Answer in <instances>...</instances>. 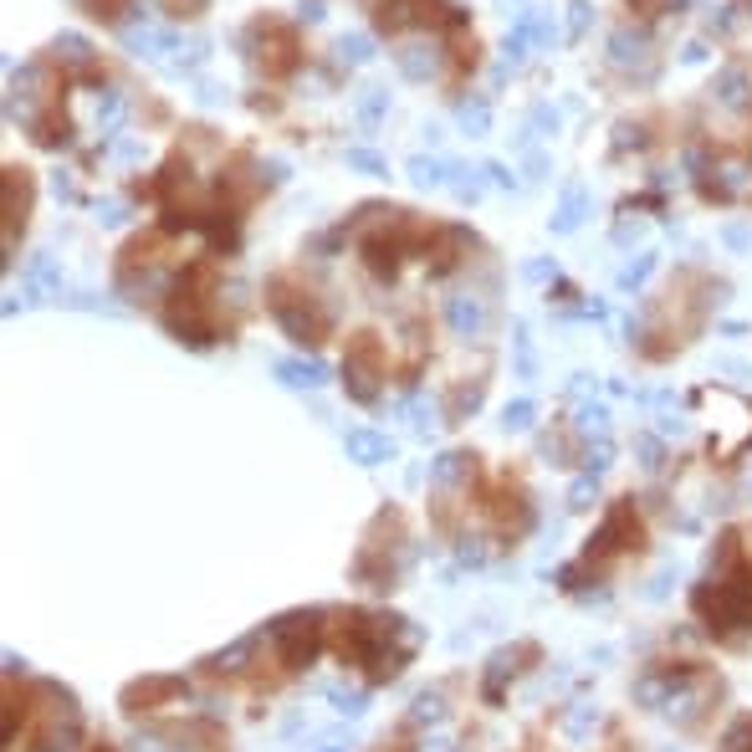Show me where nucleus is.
I'll return each instance as SVG.
<instances>
[{
	"label": "nucleus",
	"instance_id": "f257e3e1",
	"mask_svg": "<svg viewBox=\"0 0 752 752\" xmlns=\"http://www.w3.org/2000/svg\"><path fill=\"white\" fill-rule=\"evenodd\" d=\"M696 609L722 630H747L752 625V573H737V579H717V589L706 584L696 594Z\"/></svg>",
	"mask_w": 752,
	"mask_h": 752
},
{
	"label": "nucleus",
	"instance_id": "f03ea898",
	"mask_svg": "<svg viewBox=\"0 0 752 752\" xmlns=\"http://www.w3.org/2000/svg\"><path fill=\"white\" fill-rule=\"evenodd\" d=\"M379 379H384V359H379V343H374V333H353V343H348V359H343V384H348V400L374 405V400H379Z\"/></svg>",
	"mask_w": 752,
	"mask_h": 752
},
{
	"label": "nucleus",
	"instance_id": "7ed1b4c3",
	"mask_svg": "<svg viewBox=\"0 0 752 752\" xmlns=\"http://www.w3.org/2000/svg\"><path fill=\"white\" fill-rule=\"evenodd\" d=\"M318 635H323V625H318V609L282 614L277 625H272V640H277V650H282V666H287V671L313 666V655H318Z\"/></svg>",
	"mask_w": 752,
	"mask_h": 752
},
{
	"label": "nucleus",
	"instance_id": "20e7f679",
	"mask_svg": "<svg viewBox=\"0 0 752 752\" xmlns=\"http://www.w3.org/2000/svg\"><path fill=\"white\" fill-rule=\"evenodd\" d=\"M267 307H272V318L282 323V333L292 338V343H318L323 338V328H328V318L323 313H307V297L302 302H292V292L282 287V282H272L267 287Z\"/></svg>",
	"mask_w": 752,
	"mask_h": 752
},
{
	"label": "nucleus",
	"instance_id": "39448f33",
	"mask_svg": "<svg viewBox=\"0 0 752 752\" xmlns=\"http://www.w3.org/2000/svg\"><path fill=\"white\" fill-rule=\"evenodd\" d=\"M394 57V67H400L410 82H430L435 72H440V47L430 36H410V41H400V47L389 52Z\"/></svg>",
	"mask_w": 752,
	"mask_h": 752
},
{
	"label": "nucleus",
	"instance_id": "423d86ee",
	"mask_svg": "<svg viewBox=\"0 0 752 752\" xmlns=\"http://www.w3.org/2000/svg\"><path fill=\"white\" fill-rule=\"evenodd\" d=\"M522 660H538V645H512V650H497L492 660H486L481 696H486V701H502V691H507V676H517V671H522Z\"/></svg>",
	"mask_w": 752,
	"mask_h": 752
},
{
	"label": "nucleus",
	"instance_id": "0eeeda50",
	"mask_svg": "<svg viewBox=\"0 0 752 752\" xmlns=\"http://www.w3.org/2000/svg\"><path fill=\"white\" fill-rule=\"evenodd\" d=\"M123 47L134 57H164V52H180V36L164 26H123Z\"/></svg>",
	"mask_w": 752,
	"mask_h": 752
},
{
	"label": "nucleus",
	"instance_id": "6e6552de",
	"mask_svg": "<svg viewBox=\"0 0 752 752\" xmlns=\"http://www.w3.org/2000/svg\"><path fill=\"white\" fill-rule=\"evenodd\" d=\"M609 62L614 67H650V36L635 26H619L609 36Z\"/></svg>",
	"mask_w": 752,
	"mask_h": 752
},
{
	"label": "nucleus",
	"instance_id": "1a4fd4ad",
	"mask_svg": "<svg viewBox=\"0 0 752 752\" xmlns=\"http://www.w3.org/2000/svg\"><path fill=\"white\" fill-rule=\"evenodd\" d=\"M348 456L359 461V466H379V461H389L394 456V440L389 435H379V430H369V425H359V430H348Z\"/></svg>",
	"mask_w": 752,
	"mask_h": 752
},
{
	"label": "nucleus",
	"instance_id": "9d476101",
	"mask_svg": "<svg viewBox=\"0 0 752 752\" xmlns=\"http://www.w3.org/2000/svg\"><path fill=\"white\" fill-rule=\"evenodd\" d=\"M446 323H451V333H461V338L481 333V328H486V302L471 297V292L451 297V302H446Z\"/></svg>",
	"mask_w": 752,
	"mask_h": 752
},
{
	"label": "nucleus",
	"instance_id": "9b49d317",
	"mask_svg": "<svg viewBox=\"0 0 752 752\" xmlns=\"http://www.w3.org/2000/svg\"><path fill=\"white\" fill-rule=\"evenodd\" d=\"M190 686L180 681V676H154V681H134V686H128L123 691V706H128V712H144V706L139 701H169V696H185Z\"/></svg>",
	"mask_w": 752,
	"mask_h": 752
},
{
	"label": "nucleus",
	"instance_id": "f8f14e48",
	"mask_svg": "<svg viewBox=\"0 0 752 752\" xmlns=\"http://www.w3.org/2000/svg\"><path fill=\"white\" fill-rule=\"evenodd\" d=\"M712 98H717L722 108H732V113H747V108H752V82H747V72H737V67L717 72Z\"/></svg>",
	"mask_w": 752,
	"mask_h": 752
},
{
	"label": "nucleus",
	"instance_id": "ddd939ff",
	"mask_svg": "<svg viewBox=\"0 0 752 752\" xmlns=\"http://www.w3.org/2000/svg\"><path fill=\"white\" fill-rule=\"evenodd\" d=\"M277 379L287 389H318V384H328V364L323 359H277Z\"/></svg>",
	"mask_w": 752,
	"mask_h": 752
},
{
	"label": "nucleus",
	"instance_id": "4468645a",
	"mask_svg": "<svg viewBox=\"0 0 752 752\" xmlns=\"http://www.w3.org/2000/svg\"><path fill=\"white\" fill-rule=\"evenodd\" d=\"M584 215H589V190H584V185H563V200H558V210H553V231H558V236L579 231Z\"/></svg>",
	"mask_w": 752,
	"mask_h": 752
},
{
	"label": "nucleus",
	"instance_id": "2eb2a0df",
	"mask_svg": "<svg viewBox=\"0 0 752 752\" xmlns=\"http://www.w3.org/2000/svg\"><path fill=\"white\" fill-rule=\"evenodd\" d=\"M405 174H410V185H420V190H430V185H451V159H440V154H415V159L405 164Z\"/></svg>",
	"mask_w": 752,
	"mask_h": 752
},
{
	"label": "nucleus",
	"instance_id": "dca6fc26",
	"mask_svg": "<svg viewBox=\"0 0 752 752\" xmlns=\"http://www.w3.org/2000/svg\"><path fill=\"white\" fill-rule=\"evenodd\" d=\"M26 210H31V180H26V169H6V215H11V236H16V220L26 226Z\"/></svg>",
	"mask_w": 752,
	"mask_h": 752
},
{
	"label": "nucleus",
	"instance_id": "f3484780",
	"mask_svg": "<svg viewBox=\"0 0 752 752\" xmlns=\"http://www.w3.org/2000/svg\"><path fill=\"white\" fill-rule=\"evenodd\" d=\"M476 471V456L471 451H446L435 466H430V486H456V481H466Z\"/></svg>",
	"mask_w": 752,
	"mask_h": 752
},
{
	"label": "nucleus",
	"instance_id": "a211bd4d",
	"mask_svg": "<svg viewBox=\"0 0 752 752\" xmlns=\"http://www.w3.org/2000/svg\"><path fill=\"white\" fill-rule=\"evenodd\" d=\"M52 52H57V62H62V67H77V72L93 67V41L77 36V31H62V36L52 41Z\"/></svg>",
	"mask_w": 752,
	"mask_h": 752
},
{
	"label": "nucleus",
	"instance_id": "6ab92c4d",
	"mask_svg": "<svg viewBox=\"0 0 752 752\" xmlns=\"http://www.w3.org/2000/svg\"><path fill=\"white\" fill-rule=\"evenodd\" d=\"M517 26L533 36V47H553L558 41V16L553 11H538V6H527L522 16H517Z\"/></svg>",
	"mask_w": 752,
	"mask_h": 752
},
{
	"label": "nucleus",
	"instance_id": "aec40b11",
	"mask_svg": "<svg viewBox=\"0 0 752 752\" xmlns=\"http://www.w3.org/2000/svg\"><path fill=\"white\" fill-rule=\"evenodd\" d=\"M333 52H338L343 67H369V62H374V36H364V31H343Z\"/></svg>",
	"mask_w": 752,
	"mask_h": 752
},
{
	"label": "nucleus",
	"instance_id": "412c9836",
	"mask_svg": "<svg viewBox=\"0 0 752 752\" xmlns=\"http://www.w3.org/2000/svg\"><path fill=\"white\" fill-rule=\"evenodd\" d=\"M256 645H261V635H241L231 650H220V655H210V671H220V676H231V671H246V660L256 655Z\"/></svg>",
	"mask_w": 752,
	"mask_h": 752
},
{
	"label": "nucleus",
	"instance_id": "4be33fe9",
	"mask_svg": "<svg viewBox=\"0 0 752 752\" xmlns=\"http://www.w3.org/2000/svg\"><path fill=\"white\" fill-rule=\"evenodd\" d=\"M364 256H369V267H374L379 277H389V282H394V272H400V246H394L389 236L364 241Z\"/></svg>",
	"mask_w": 752,
	"mask_h": 752
},
{
	"label": "nucleus",
	"instance_id": "5701e85b",
	"mask_svg": "<svg viewBox=\"0 0 752 752\" xmlns=\"http://www.w3.org/2000/svg\"><path fill=\"white\" fill-rule=\"evenodd\" d=\"M379 26L389 31V36H400V31H410L415 26V0H379Z\"/></svg>",
	"mask_w": 752,
	"mask_h": 752
},
{
	"label": "nucleus",
	"instance_id": "b1692460",
	"mask_svg": "<svg viewBox=\"0 0 752 752\" xmlns=\"http://www.w3.org/2000/svg\"><path fill=\"white\" fill-rule=\"evenodd\" d=\"M456 123L466 128L471 139H481L486 128H492V108H486V98H461L456 103Z\"/></svg>",
	"mask_w": 752,
	"mask_h": 752
},
{
	"label": "nucleus",
	"instance_id": "393cba45",
	"mask_svg": "<svg viewBox=\"0 0 752 752\" xmlns=\"http://www.w3.org/2000/svg\"><path fill=\"white\" fill-rule=\"evenodd\" d=\"M26 282L47 287V292H62V277H57V261H52V251H36V256H31V267H26Z\"/></svg>",
	"mask_w": 752,
	"mask_h": 752
},
{
	"label": "nucleus",
	"instance_id": "a878e982",
	"mask_svg": "<svg viewBox=\"0 0 752 752\" xmlns=\"http://www.w3.org/2000/svg\"><path fill=\"white\" fill-rule=\"evenodd\" d=\"M486 169H466V164H451V190H456V200H481V190H486V180H481Z\"/></svg>",
	"mask_w": 752,
	"mask_h": 752
},
{
	"label": "nucleus",
	"instance_id": "bb28decb",
	"mask_svg": "<svg viewBox=\"0 0 752 752\" xmlns=\"http://www.w3.org/2000/svg\"><path fill=\"white\" fill-rule=\"evenodd\" d=\"M343 164H348V169H359V174H369V180H384V174H389L384 154H374V149H348V154H343Z\"/></svg>",
	"mask_w": 752,
	"mask_h": 752
},
{
	"label": "nucleus",
	"instance_id": "cd10ccee",
	"mask_svg": "<svg viewBox=\"0 0 752 752\" xmlns=\"http://www.w3.org/2000/svg\"><path fill=\"white\" fill-rule=\"evenodd\" d=\"M384 108H389L384 87H359V118H364V128H374V123L384 118Z\"/></svg>",
	"mask_w": 752,
	"mask_h": 752
},
{
	"label": "nucleus",
	"instance_id": "c85d7f7f",
	"mask_svg": "<svg viewBox=\"0 0 752 752\" xmlns=\"http://www.w3.org/2000/svg\"><path fill=\"white\" fill-rule=\"evenodd\" d=\"M533 420H538V405L533 400H512L507 410H502V430L512 435V430H533Z\"/></svg>",
	"mask_w": 752,
	"mask_h": 752
},
{
	"label": "nucleus",
	"instance_id": "c756f323",
	"mask_svg": "<svg viewBox=\"0 0 752 752\" xmlns=\"http://www.w3.org/2000/svg\"><path fill=\"white\" fill-rule=\"evenodd\" d=\"M36 144H41V149H67V144H72V123H67V118L41 123V128H36Z\"/></svg>",
	"mask_w": 752,
	"mask_h": 752
},
{
	"label": "nucleus",
	"instance_id": "7c9ffc66",
	"mask_svg": "<svg viewBox=\"0 0 752 752\" xmlns=\"http://www.w3.org/2000/svg\"><path fill=\"white\" fill-rule=\"evenodd\" d=\"M123 113H128V98H123V93H103V103H98V128H103V134H113V128L123 123Z\"/></svg>",
	"mask_w": 752,
	"mask_h": 752
},
{
	"label": "nucleus",
	"instance_id": "2f4dec72",
	"mask_svg": "<svg viewBox=\"0 0 752 752\" xmlns=\"http://www.w3.org/2000/svg\"><path fill=\"white\" fill-rule=\"evenodd\" d=\"M502 57H507L512 67H517V62H527V57H533V36H527L522 26H512V31H507V41H502Z\"/></svg>",
	"mask_w": 752,
	"mask_h": 752
},
{
	"label": "nucleus",
	"instance_id": "473e14b6",
	"mask_svg": "<svg viewBox=\"0 0 752 752\" xmlns=\"http://www.w3.org/2000/svg\"><path fill=\"white\" fill-rule=\"evenodd\" d=\"M440 717H446V706H440V696H415V706H410V722L415 727H425V722H440Z\"/></svg>",
	"mask_w": 752,
	"mask_h": 752
},
{
	"label": "nucleus",
	"instance_id": "72a5a7b5",
	"mask_svg": "<svg viewBox=\"0 0 752 752\" xmlns=\"http://www.w3.org/2000/svg\"><path fill=\"white\" fill-rule=\"evenodd\" d=\"M655 261H660L655 251H640V261H630V267L619 272V287H640V282H645V277L655 272Z\"/></svg>",
	"mask_w": 752,
	"mask_h": 752
},
{
	"label": "nucleus",
	"instance_id": "f704fd0d",
	"mask_svg": "<svg viewBox=\"0 0 752 752\" xmlns=\"http://www.w3.org/2000/svg\"><path fill=\"white\" fill-rule=\"evenodd\" d=\"M589 21H594L589 0H568V41H579V36L589 31Z\"/></svg>",
	"mask_w": 752,
	"mask_h": 752
},
{
	"label": "nucleus",
	"instance_id": "c9c22d12",
	"mask_svg": "<svg viewBox=\"0 0 752 752\" xmlns=\"http://www.w3.org/2000/svg\"><path fill=\"white\" fill-rule=\"evenodd\" d=\"M722 752H752V717H737L732 732L722 737Z\"/></svg>",
	"mask_w": 752,
	"mask_h": 752
},
{
	"label": "nucleus",
	"instance_id": "e433bc0d",
	"mask_svg": "<svg viewBox=\"0 0 752 752\" xmlns=\"http://www.w3.org/2000/svg\"><path fill=\"white\" fill-rule=\"evenodd\" d=\"M527 134H533V139H543V134H558V113H553L548 103H538V108H533V118H527Z\"/></svg>",
	"mask_w": 752,
	"mask_h": 752
},
{
	"label": "nucleus",
	"instance_id": "4c0bfd02",
	"mask_svg": "<svg viewBox=\"0 0 752 752\" xmlns=\"http://www.w3.org/2000/svg\"><path fill=\"white\" fill-rule=\"evenodd\" d=\"M481 384H466V389H456V400H451V420H461V415H471L476 405H481Z\"/></svg>",
	"mask_w": 752,
	"mask_h": 752
},
{
	"label": "nucleus",
	"instance_id": "58836bf2",
	"mask_svg": "<svg viewBox=\"0 0 752 752\" xmlns=\"http://www.w3.org/2000/svg\"><path fill=\"white\" fill-rule=\"evenodd\" d=\"M522 277H527V282H558V261H553V256H538V261H527V267H522Z\"/></svg>",
	"mask_w": 752,
	"mask_h": 752
},
{
	"label": "nucleus",
	"instance_id": "ea45409f",
	"mask_svg": "<svg viewBox=\"0 0 752 752\" xmlns=\"http://www.w3.org/2000/svg\"><path fill=\"white\" fill-rule=\"evenodd\" d=\"M645 144V128L640 123H619L614 128V149H640Z\"/></svg>",
	"mask_w": 752,
	"mask_h": 752
},
{
	"label": "nucleus",
	"instance_id": "a19ab883",
	"mask_svg": "<svg viewBox=\"0 0 752 752\" xmlns=\"http://www.w3.org/2000/svg\"><path fill=\"white\" fill-rule=\"evenodd\" d=\"M333 706H338V712H348V717H359V712H364V691H343V686H333Z\"/></svg>",
	"mask_w": 752,
	"mask_h": 752
},
{
	"label": "nucleus",
	"instance_id": "79ce46f5",
	"mask_svg": "<svg viewBox=\"0 0 752 752\" xmlns=\"http://www.w3.org/2000/svg\"><path fill=\"white\" fill-rule=\"evenodd\" d=\"M98 220L103 226H128V205L123 200H98Z\"/></svg>",
	"mask_w": 752,
	"mask_h": 752
},
{
	"label": "nucleus",
	"instance_id": "37998d69",
	"mask_svg": "<svg viewBox=\"0 0 752 752\" xmlns=\"http://www.w3.org/2000/svg\"><path fill=\"white\" fill-rule=\"evenodd\" d=\"M481 169H486V174H492V185H497V190H517V174H512V169H507L502 159H492V164H481Z\"/></svg>",
	"mask_w": 752,
	"mask_h": 752
},
{
	"label": "nucleus",
	"instance_id": "c03bdc74",
	"mask_svg": "<svg viewBox=\"0 0 752 752\" xmlns=\"http://www.w3.org/2000/svg\"><path fill=\"white\" fill-rule=\"evenodd\" d=\"M604 420H609V410H604V405L579 410V430H584V435H589V430H604Z\"/></svg>",
	"mask_w": 752,
	"mask_h": 752
},
{
	"label": "nucleus",
	"instance_id": "a18cd8bd",
	"mask_svg": "<svg viewBox=\"0 0 752 752\" xmlns=\"http://www.w3.org/2000/svg\"><path fill=\"white\" fill-rule=\"evenodd\" d=\"M635 451L645 456V461H640L645 471H660V446H655V440H650V435H640V440H635Z\"/></svg>",
	"mask_w": 752,
	"mask_h": 752
},
{
	"label": "nucleus",
	"instance_id": "49530a36",
	"mask_svg": "<svg viewBox=\"0 0 752 752\" xmlns=\"http://www.w3.org/2000/svg\"><path fill=\"white\" fill-rule=\"evenodd\" d=\"M52 195H57V200H77V190H72V180H67L62 169L52 174Z\"/></svg>",
	"mask_w": 752,
	"mask_h": 752
},
{
	"label": "nucleus",
	"instance_id": "de8ad7c7",
	"mask_svg": "<svg viewBox=\"0 0 752 752\" xmlns=\"http://www.w3.org/2000/svg\"><path fill=\"white\" fill-rule=\"evenodd\" d=\"M118 159H123V164H139V159H144V144H134V139H123V144H118Z\"/></svg>",
	"mask_w": 752,
	"mask_h": 752
},
{
	"label": "nucleus",
	"instance_id": "09e8293b",
	"mask_svg": "<svg viewBox=\"0 0 752 752\" xmlns=\"http://www.w3.org/2000/svg\"><path fill=\"white\" fill-rule=\"evenodd\" d=\"M717 374H737V379H747L752 369H747L742 359H717Z\"/></svg>",
	"mask_w": 752,
	"mask_h": 752
},
{
	"label": "nucleus",
	"instance_id": "8fccbe9b",
	"mask_svg": "<svg viewBox=\"0 0 752 752\" xmlns=\"http://www.w3.org/2000/svg\"><path fill=\"white\" fill-rule=\"evenodd\" d=\"M297 16H302V21H323V0H302Z\"/></svg>",
	"mask_w": 752,
	"mask_h": 752
},
{
	"label": "nucleus",
	"instance_id": "3c124183",
	"mask_svg": "<svg viewBox=\"0 0 752 752\" xmlns=\"http://www.w3.org/2000/svg\"><path fill=\"white\" fill-rule=\"evenodd\" d=\"M543 174H548V159L533 154V159H527V180H543Z\"/></svg>",
	"mask_w": 752,
	"mask_h": 752
},
{
	"label": "nucleus",
	"instance_id": "603ef678",
	"mask_svg": "<svg viewBox=\"0 0 752 752\" xmlns=\"http://www.w3.org/2000/svg\"><path fill=\"white\" fill-rule=\"evenodd\" d=\"M174 6H180V11H200V6H205V0H174Z\"/></svg>",
	"mask_w": 752,
	"mask_h": 752
},
{
	"label": "nucleus",
	"instance_id": "864d4df0",
	"mask_svg": "<svg viewBox=\"0 0 752 752\" xmlns=\"http://www.w3.org/2000/svg\"><path fill=\"white\" fill-rule=\"evenodd\" d=\"M497 6H517V0H497Z\"/></svg>",
	"mask_w": 752,
	"mask_h": 752
},
{
	"label": "nucleus",
	"instance_id": "5fc2aeb1",
	"mask_svg": "<svg viewBox=\"0 0 752 752\" xmlns=\"http://www.w3.org/2000/svg\"><path fill=\"white\" fill-rule=\"evenodd\" d=\"M323 752H343V747H323Z\"/></svg>",
	"mask_w": 752,
	"mask_h": 752
}]
</instances>
